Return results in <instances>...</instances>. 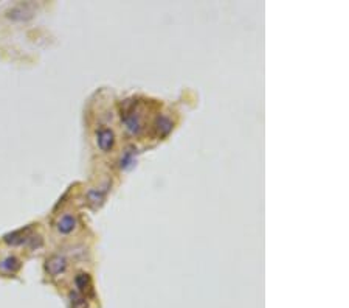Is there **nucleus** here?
I'll list each match as a JSON object with an SVG mask.
<instances>
[{
    "label": "nucleus",
    "mask_w": 349,
    "mask_h": 308,
    "mask_svg": "<svg viewBox=\"0 0 349 308\" xmlns=\"http://www.w3.org/2000/svg\"><path fill=\"white\" fill-rule=\"evenodd\" d=\"M143 103L137 100H126L121 106V120L126 130L137 136L143 131Z\"/></svg>",
    "instance_id": "obj_1"
},
{
    "label": "nucleus",
    "mask_w": 349,
    "mask_h": 308,
    "mask_svg": "<svg viewBox=\"0 0 349 308\" xmlns=\"http://www.w3.org/2000/svg\"><path fill=\"white\" fill-rule=\"evenodd\" d=\"M96 145L103 153H109L112 151L113 145H115V134L112 130L109 128H100L96 131Z\"/></svg>",
    "instance_id": "obj_2"
},
{
    "label": "nucleus",
    "mask_w": 349,
    "mask_h": 308,
    "mask_svg": "<svg viewBox=\"0 0 349 308\" xmlns=\"http://www.w3.org/2000/svg\"><path fill=\"white\" fill-rule=\"evenodd\" d=\"M34 16V10L31 5H17L13 7L7 11V17L16 22H22V21H28Z\"/></svg>",
    "instance_id": "obj_3"
},
{
    "label": "nucleus",
    "mask_w": 349,
    "mask_h": 308,
    "mask_svg": "<svg viewBox=\"0 0 349 308\" xmlns=\"http://www.w3.org/2000/svg\"><path fill=\"white\" fill-rule=\"evenodd\" d=\"M172 128H174V123L168 115H163V114L157 115V118L154 121V133L159 139L166 137L172 131Z\"/></svg>",
    "instance_id": "obj_4"
},
{
    "label": "nucleus",
    "mask_w": 349,
    "mask_h": 308,
    "mask_svg": "<svg viewBox=\"0 0 349 308\" xmlns=\"http://www.w3.org/2000/svg\"><path fill=\"white\" fill-rule=\"evenodd\" d=\"M65 268H67V260L62 256H51L45 262V271L51 277H56V276L62 274L65 271Z\"/></svg>",
    "instance_id": "obj_5"
},
{
    "label": "nucleus",
    "mask_w": 349,
    "mask_h": 308,
    "mask_svg": "<svg viewBox=\"0 0 349 308\" xmlns=\"http://www.w3.org/2000/svg\"><path fill=\"white\" fill-rule=\"evenodd\" d=\"M31 237V227H25V229H19V230H14L11 233H7L4 237V241L10 246H19V244H24L30 240Z\"/></svg>",
    "instance_id": "obj_6"
},
{
    "label": "nucleus",
    "mask_w": 349,
    "mask_h": 308,
    "mask_svg": "<svg viewBox=\"0 0 349 308\" xmlns=\"http://www.w3.org/2000/svg\"><path fill=\"white\" fill-rule=\"evenodd\" d=\"M76 226H78V220H76V216L70 215V213H67V215H64V216H61V218L57 220V223H56V229H57V232H59V233H62V235H68V233H72V232L76 229Z\"/></svg>",
    "instance_id": "obj_7"
},
{
    "label": "nucleus",
    "mask_w": 349,
    "mask_h": 308,
    "mask_svg": "<svg viewBox=\"0 0 349 308\" xmlns=\"http://www.w3.org/2000/svg\"><path fill=\"white\" fill-rule=\"evenodd\" d=\"M75 285L78 288V291L84 296L87 293H93V283H92V277L87 273H80L75 277Z\"/></svg>",
    "instance_id": "obj_8"
},
{
    "label": "nucleus",
    "mask_w": 349,
    "mask_h": 308,
    "mask_svg": "<svg viewBox=\"0 0 349 308\" xmlns=\"http://www.w3.org/2000/svg\"><path fill=\"white\" fill-rule=\"evenodd\" d=\"M22 263L17 257H7L5 260L0 262V271L5 273V274H16L21 269Z\"/></svg>",
    "instance_id": "obj_9"
},
{
    "label": "nucleus",
    "mask_w": 349,
    "mask_h": 308,
    "mask_svg": "<svg viewBox=\"0 0 349 308\" xmlns=\"http://www.w3.org/2000/svg\"><path fill=\"white\" fill-rule=\"evenodd\" d=\"M107 189H109V184H106L104 187L101 189H92L89 193H87V200L92 206H98L104 201L106 198V193H107Z\"/></svg>",
    "instance_id": "obj_10"
},
{
    "label": "nucleus",
    "mask_w": 349,
    "mask_h": 308,
    "mask_svg": "<svg viewBox=\"0 0 349 308\" xmlns=\"http://www.w3.org/2000/svg\"><path fill=\"white\" fill-rule=\"evenodd\" d=\"M70 303L72 308H87V299L81 293H70Z\"/></svg>",
    "instance_id": "obj_11"
}]
</instances>
